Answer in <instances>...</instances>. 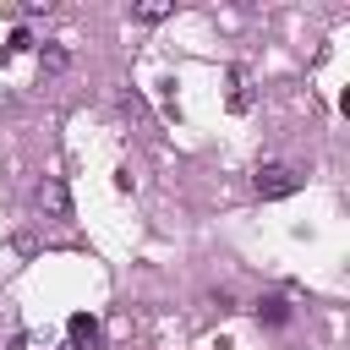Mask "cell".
Segmentation results:
<instances>
[{
	"label": "cell",
	"mask_w": 350,
	"mask_h": 350,
	"mask_svg": "<svg viewBox=\"0 0 350 350\" xmlns=\"http://www.w3.org/2000/svg\"><path fill=\"white\" fill-rule=\"evenodd\" d=\"M252 186H257V197H290L295 186H301V170L295 164H257V175H252Z\"/></svg>",
	"instance_id": "6da1fadb"
},
{
	"label": "cell",
	"mask_w": 350,
	"mask_h": 350,
	"mask_svg": "<svg viewBox=\"0 0 350 350\" xmlns=\"http://www.w3.org/2000/svg\"><path fill=\"white\" fill-rule=\"evenodd\" d=\"M33 208H38V213H49V219H71V191H66V180L44 175V180L33 186Z\"/></svg>",
	"instance_id": "7a4b0ae2"
},
{
	"label": "cell",
	"mask_w": 350,
	"mask_h": 350,
	"mask_svg": "<svg viewBox=\"0 0 350 350\" xmlns=\"http://www.w3.org/2000/svg\"><path fill=\"white\" fill-rule=\"evenodd\" d=\"M98 317H88V312H77L71 323H66V345L60 350H98Z\"/></svg>",
	"instance_id": "3957f363"
},
{
	"label": "cell",
	"mask_w": 350,
	"mask_h": 350,
	"mask_svg": "<svg viewBox=\"0 0 350 350\" xmlns=\"http://www.w3.org/2000/svg\"><path fill=\"white\" fill-rule=\"evenodd\" d=\"M257 323H273V328H284V323H290V301H279V295L257 301Z\"/></svg>",
	"instance_id": "277c9868"
},
{
	"label": "cell",
	"mask_w": 350,
	"mask_h": 350,
	"mask_svg": "<svg viewBox=\"0 0 350 350\" xmlns=\"http://www.w3.org/2000/svg\"><path fill=\"white\" fill-rule=\"evenodd\" d=\"M38 66H44L49 77H55V71H66V66H71V55H66V44H44V49H38Z\"/></svg>",
	"instance_id": "5b68a950"
},
{
	"label": "cell",
	"mask_w": 350,
	"mask_h": 350,
	"mask_svg": "<svg viewBox=\"0 0 350 350\" xmlns=\"http://www.w3.org/2000/svg\"><path fill=\"white\" fill-rule=\"evenodd\" d=\"M230 104H235V109L252 104V93H246V71H230Z\"/></svg>",
	"instance_id": "8992f818"
},
{
	"label": "cell",
	"mask_w": 350,
	"mask_h": 350,
	"mask_svg": "<svg viewBox=\"0 0 350 350\" xmlns=\"http://www.w3.org/2000/svg\"><path fill=\"white\" fill-rule=\"evenodd\" d=\"M170 5H137V22H164Z\"/></svg>",
	"instance_id": "52a82bcc"
}]
</instances>
